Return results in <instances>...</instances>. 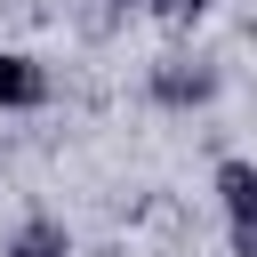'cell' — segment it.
Returning <instances> with one entry per match:
<instances>
[{
  "instance_id": "cell-5",
  "label": "cell",
  "mask_w": 257,
  "mask_h": 257,
  "mask_svg": "<svg viewBox=\"0 0 257 257\" xmlns=\"http://www.w3.org/2000/svg\"><path fill=\"white\" fill-rule=\"evenodd\" d=\"M145 16H153L161 32H193V24L209 16V0H145Z\"/></svg>"
},
{
  "instance_id": "cell-1",
  "label": "cell",
  "mask_w": 257,
  "mask_h": 257,
  "mask_svg": "<svg viewBox=\"0 0 257 257\" xmlns=\"http://www.w3.org/2000/svg\"><path fill=\"white\" fill-rule=\"evenodd\" d=\"M217 88H225V72H217L209 56H161V64H145V96H153V112H209Z\"/></svg>"
},
{
  "instance_id": "cell-4",
  "label": "cell",
  "mask_w": 257,
  "mask_h": 257,
  "mask_svg": "<svg viewBox=\"0 0 257 257\" xmlns=\"http://www.w3.org/2000/svg\"><path fill=\"white\" fill-rule=\"evenodd\" d=\"M209 185H217V209H225V225H233V217H257V161H241V153H225Z\"/></svg>"
},
{
  "instance_id": "cell-7",
  "label": "cell",
  "mask_w": 257,
  "mask_h": 257,
  "mask_svg": "<svg viewBox=\"0 0 257 257\" xmlns=\"http://www.w3.org/2000/svg\"><path fill=\"white\" fill-rule=\"evenodd\" d=\"M145 0H104V24H120V16H137Z\"/></svg>"
},
{
  "instance_id": "cell-3",
  "label": "cell",
  "mask_w": 257,
  "mask_h": 257,
  "mask_svg": "<svg viewBox=\"0 0 257 257\" xmlns=\"http://www.w3.org/2000/svg\"><path fill=\"white\" fill-rule=\"evenodd\" d=\"M0 257H72V225L56 209H24L8 233H0Z\"/></svg>"
},
{
  "instance_id": "cell-6",
  "label": "cell",
  "mask_w": 257,
  "mask_h": 257,
  "mask_svg": "<svg viewBox=\"0 0 257 257\" xmlns=\"http://www.w3.org/2000/svg\"><path fill=\"white\" fill-rule=\"evenodd\" d=\"M225 249H233V257H257V217H233V225H225Z\"/></svg>"
},
{
  "instance_id": "cell-2",
  "label": "cell",
  "mask_w": 257,
  "mask_h": 257,
  "mask_svg": "<svg viewBox=\"0 0 257 257\" xmlns=\"http://www.w3.org/2000/svg\"><path fill=\"white\" fill-rule=\"evenodd\" d=\"M56 104V72L32 48H0V112H48Z\"/></svg>"
}]
</instances>
